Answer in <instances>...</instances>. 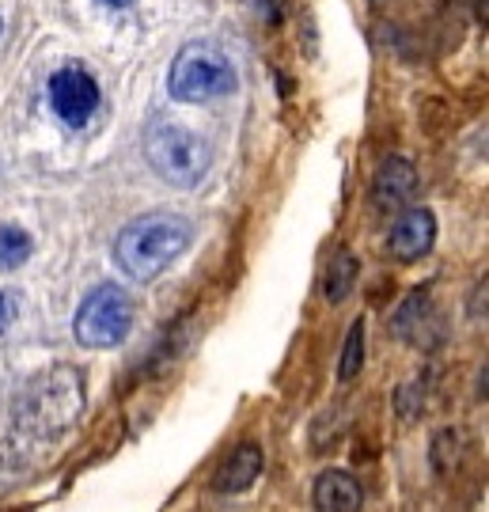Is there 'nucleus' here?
Listing matches in <instances>:
<instances>
[{
  "mask_svg": "<svg viewBox=\"0 0 489 512\" xmlns=\"http://www.w3.org/2000/svg\"><path fill=\"white\" fill-rule=\"evenodd\" d=\"M455 444H459V437H455L452 429H444V433L433 440V467H436V471H448V467H452V459H448V448H455Z\"/></svg>",
  "mask_w": 489,
  "mask_h": 512,
  "instance_id": "14",
  "label": "nucleus"
},
{
  "mask_svg": "<svg viewBox=\"0 0 489 512\" xmlns=\"http://www.w3.org/2000/svg\"><path fill=\"white\" fill-rule=\"evenodd\" d=\"M433 239H436L433 213H429V209H406V213L395 220L387 247H391V255L399 258V262H417V258H425L433 251Z\"/></svg>",
  "mask_w": 489,
  "mask_h": 512,
  "instance_id": "7",
  "label": "nucleus"
},
{
  "mask_svg": "<svg viewBox=\"0 0 489 512\" xmlns=\"http://www.w3.org/2000/svg\"><path fill=\"white\" fill-rule=\"evenodd\" d=\"M80 403H84L80 376H76L73 368H57V372L42 376V380H35V384L23 391V399H19L23 414H19V421L31 433L54 437V433H61L80 414Z\"/></svg>",
  "mask_w": 489,
  "mask_h": 512,
  "instance_id": "2",
  "label": "nucleus"
},
{
  "mask_svg": "<svg viewBox=\"0 0 489 512\" xmlns=\"http://www.w3.org/2000/svg\"><path fill=\"white\" fill-rule=\"evenodd\" d=\"M133 327V300L118 285H99L95 293L84 296V304L76 311V342L88 349H110L118 346Z\"/></svg>",
  "mask_w": 489,
  "mask_h": 512,
  "instance_id": "5",
  "label": "nucleus"
},
{
  "mask_svg": "<svg viewBox=\"0 0 489 512\" xmlns=\"http://www.w3.org/2000/svg\"><path fill=\"white\" fill-rule=\"evenodd\" d=\"M99 4H107V8H129L133 0H99Z\"/></svg>",
  "mask_w": 489,
  "mask_h": 512,
  "instance_id": "17",
  "label": "nucleus"
},
{
  "mask_svg": "<svg viewBox=\"0 0 489 512\" xmlns=\"http://www.w3.org/2000/svg\"><path fill=\"white\" fill-rule=\"evenodd\" d=\"M364 365V319H357L353 327H349V338H345V349H342V365H338V376L342 380H353Z\"/></svg>",
  "mask_w": 489,
  "mask_h": 512,
  "instance_id": "13",
  "label": "nucleus"
},
{
  "mask_svg": "<svg viewBox=\"0 0 489 512\" xmlns=\"http://www.w3.org/2000/svg\"><path fill=\"white\" fill-rule=\"evenodd\" d=\"M167 88L182 103H205V99H220V95L232 92L236 88V73H232V61L220 54L217 46L190 42L175 57Z\"/></svg>",
  "mask_w": 489,
  "mask_h": 512,
  "instance_id": "4",
  "label": "nucleus"
},
{
  "mask_svg": "<svg viewBox=\"0 0 489 512\" xmlns=\"http://www.w3.org/2000/svg\"><path fill=\"white\" fill-rule=\"evenodd\" d=\"M190 236L194 228L179 213H145L122 228V236L114 243V258L126 277L152 281L190 247Z\"/></svg>",
  "mask_w": 489,
  "mask_h": 512,
  "instance_id": "1",
  "label": "nucleus"
},
{
  "mask_svg": "<svg viewBox=\"0 0 489 512\" xmlns=\"http://www.w3.org/2000/svg\"><path fill=\"white\" fill-rule=\"evenodd\" d=\"M357 274H361V266H357V258L349 255V251H338L334 262L326 266V281H323V293L330 304H342L345 296L353 293V285H357Z\"/></svg>",
  "mask_w": 489,
  "mask_h": 512,
  "instance_id": "11",
  "label": "nucleus"
},
{
  "mask_svg": "<svg viewBox=\"0 0 489 512\" xmlns=\"http://www.w3.org/2000/svg\"><path fill=\"white\" fill-rule=\"evenodd\" d=\"M31 255V236L16 224H0V270H16Z\"/></svg>",
  "mask_w": 489,
  "mask_h": 512,
  "instance_id": "12",
  "label": "nucleus"
},
{
  "mask_svg": "<svg viewBox=\"0 0 489 512\" xmlns=\"http://www.w3.org/2000/svg\"><path fill=\"white\" fill-rule=\"evenodd\" d=\"M145 152H148V164L156 167V175L167 179L171 186H186L190 190L209 171V145L186 126H171V122L152 126Z\"/></svg>",
  "mask_w": 489,
  "mask_h": 512,
  "instance_id": "3",
  "label": "nucleus"
},
{
  "mask_svg": "<svg viewBox=\"0 0 489 512\" xmlns=\"http://www.w3.org/2000/svg\"><path fill=\"white\" fill-rule=\"evenodd\" d=\"M50 107H54V114L65 126H88L91 118H95V110H99V84H95V76L88 69H80V65L57 69L50 76Z\"/></svg>",
  "mask_w": 489,
  "mask_h": 512,
  "instance_id": "6",
  "label": "nucleus"
},
{
  "mask_svg": "<svg viewBox=\"0 0 489 512\" xmlns=\"http://www.w3.org/2000/svg\"><path fill=\"white\" fill-rule=\"evenodd\" d=\"M12 319H16V296L0 289V334L12 327Z\"/></svg>",
  "mask_w": 489,
  "mask_h": 512,
  "instance_id": "15",
  "label": "nucleus"
},
{
  "mask_svg": "<svg viewBox=\"0 0 489 512\" xmlns=\"http://www.w3.org/2000/svg\"><path fill=\"white\" fill-rule=\"evenodd\" d=\"M258 4H262L266 16H277V0H258Z\"/></svg>",
  "mask_w": 489,
  "mask_h": 512,
  "instance_id": "16",
  "label": "nucleus"
},
{
  "mask_svg": "<svg viewBox=\"0 0 489 512\" xmlns=\"http://www.w3.org/2000/svg\"><path fill=\"white\" fill-rule=\"evenodd\" d=\"M315 509L319 512H361L364 494L357 486V478L345 475V471H323L315 478Z\"/></svg>",
  "mask_w": 489,
  "mask_h": 512,
  "instance_id": "9",
  "label": "nucleus"
},
{
  "mask_svg": "<svg viewBox=\"0 0 489 512\" xmlns=\"http://www.w3.org/2000/svg\"><path fill=\"white\" fill-rule=\"evenodd\" d=\"M417 194V171L410 160L402 156H387L376 167V179H372V202L380 205L383 213H395L402 205H410V198Z\"/></svg>",
  "mask_w": 489,
  "mask_h": 512,
  "instance_id": "8",
  "label": "nucleus"
},
{
  "mask_svg": "<svg viewBox=\"0 0 489 512\" xmlns=\"http://www.w3.org/2000/svg\"><path fill=\"white\" fill-rule=\"evenodd\" d=\"M258 471H262V452L254 444H239L220 459L217 475H213V490L217 494H239L258 478Z\"/></svg>",
  "mask_w": 489,
  "mask_h": 512,
  "instance_id": "10",
  "label": "nucleus"
}]
</instances>
